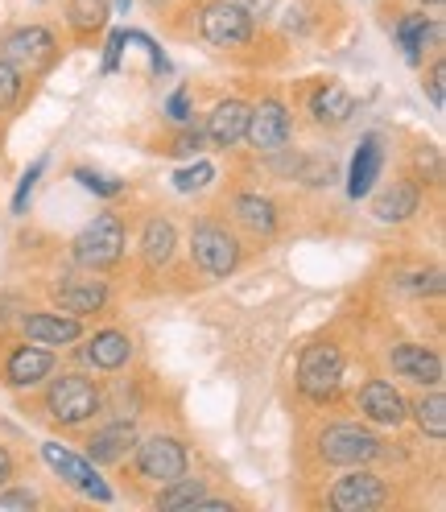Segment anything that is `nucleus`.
<instances>
[{
	"label": "nucleus",
	"instance_id": "1",
	"mask_svg": "<svg viewBox=\"0 0 446 512\" xmlns=\"http://www.w3.org/2000/svg\"><path fill=\"white\" fill-rule=\"evenodd\" d=\"M108 409V393L104 384L95 380V372H50V380L42 384V397H38V413L62 434H79L87 430L100 413Z\"/></svg>",
	"mask_w": 446,
	"mask_h": 512
},
{
	"label": "nucleus",
	"instance_id": "2",
	"mask_svg": "<svg viewBox=\"0 0 446 512\" xmlns=\"http://www.w3.org/2000/svg\"><path fill=\"white\" fill-rule=\"evenodd\" d=\"M186 256L207 281H228L232 273H240L244 265V236L232 228L228 219L219 215H199L190 223V240H186Z\"/></svg>",
	"mask_w": 446,
	"mask_h": 512
},
{
	"label": "nucleus",
	"instance_id": "3",
	"mask_svg": "<svg viewBox=\"0 0 446 512\" xmlns=\"http://www.w3.org/2000/svg\"><path fill=\"white\" fill-rule=\"evenodd\" d=\"M129 256V223L120 211H100L71 240V265L87 273H116Z\"/></svg>",
	"mask_w": 446,
	"mask_h": 512
},
{
	"label": "nucleus",
	"instance_id": "4",
	"mask_svg": "<svg viewBox=\"0 0 446 512\" xmlns=\"http://www.w3.org/2000/svg\"><path fill=\"white\" fill-rule=\"evenodd\" d=\"M385 438L368 422H327L314 434V455L327 467H372L385 459Z\"/></svg>",
	"mask_w": 446,
	"mask_h": 512
},
{
	"label": "nucleus",
	"instance_id": "5",
	"mask_svg": "<svg viewBox=\"0 0 446 512\" xmlns=\"http://www.w3.org/2000/svg\"><path fill=\"white\" fill-rule=\"evenodd\" d=\"M343 376H347V356H343V347L335 339H314V343L302 347L294 384L310 405H318V409L335 405L339 393H343Z\"/></svg>",
	"mask_w": 446,
	"mask_h": 512
},
{
	"label": "nucleus",
	"instance_id": "6",
	"mask_svg": "<svg viewBox=\"0 0 446 512\" xmlns=\"http://www.w3.org/2000/svg\"><path fill=\"white\" fill-rule=\"evenodd\" d=\"M0 58L13 62V67L34 83L42 75H50L62 58V38L46 21H25V25H13L0 34Z\"/></svg>",
	"mask_w": 446,
	"mask_h": 512
},
{
	"label": "nucleus",
	"instance_id": "7",
	"mask_svg": "<svg viewBox=\"0 0 446 512\" xmlns=\"http://www.w3.org/2000/svg\"><path fill=\"white\" fill-rule=\"evenodd\" d=\"M133 471V479L141 488H166L174 484L178 475L190 471V442L178 438V434H149V438H137L129 463H124Z\"/></svg>",
	"mask_w": 446,
	"mask_h": 512
},
{
	"label": "nucleus",
	"instance_id": "8",
	"mask_svg": "<svg viewBox=\"0 0 446 512\" xmlns=\"http://www.w3.org/2000/svg\"><path fill=\"white\" fill-rule=\"evenodd\" d=\"M58 368V347L34 339H0V384L9 393H34Z\"/></svg>",
	"mask_w": 446,
	"mask_h": 512
},
{
	"label": "nucleus",
	"instance_id": "9",
	"mask_svg": "<svg viewBox=\"0 0 446 512\" xmlns=\"http://www.w3.org/2000/svg\"><path fill=\"white\" fill-rule=\"evenodd\" d=\"M298 133L294 124V108L281 100L277 91H265L257 104H248V133H244V145L257 153V157H277L290 149Z\"/></svg>",
	"mask_w": 446,
	"mask_h": 512
},
{
	"label": "nucleus",
	"instance_id": "10",
	"mask_svg": "<svg viewBox=\"0 0 446 512\" xmlns=\"http://www.w3.org/2000/svg\"><path fill=\"white\" fill-rule=\"evenodd\" d=\"M190 17H195V38L207 42L211 50H244L257 42V29L252 25L232 0H199L195 9H190Z\"/></svg>",
	"mask_w": 446,
	"mask_h": 512
},
{
	"label": "nucleus",
	"instance_id": "11",
	"mask_svg": "<svg viewBox=\"0 0 446 512\" xmlns=\"http://www.w3.org/2000/svg\"><path fill=\"white\" fill-rule=\"evenodd\" d=\"M42 459H46V467L67 484L79 500H95V504H112V484L100 475V467H95L87 455H79V451H71V446H62L58 438H50V442H42Z\"/></svg>",
	"mask_w": 446,
	"mask_h": 512
},
{
	"label": "nucleus",
	"instance_id": "12",
	"mask_svg": "<svg viewBox=\"0 0 446 512\" xmlns=\"http://www.w3.org/2000/svg\"><path fill=\"white\" fill-rule=\"evenodd\" d=\"M46 294H50V306L79 314V318H91V314H104L112 306V281H108V273L75 269V273L54 277L46 285Z\"/></svg>",
	"mask_w": 446,
	"mask_h": 512
},
{
	"label": "nucleus",
	"instance_id": "13",
	"mask_svg": "<svg viewBox=\"0 0 446 512\" xmlns=\"http://www.w3.org/2000/svg\"><path fill=\"white\" fill-rule=\"evenodd\" d=\"M393 500L389 479L372 467H343V475L327 488V504L335 512H376Z\"/></svg>",
	"mask_w": 446,
	"mask_h": 512
},
{
	"label": "nucleus",
	"instance_id": "14",
	"mask_svg": "<svg viewBox=\"0 0 446 512\" xmlns=\"http://www.w3.org/2000/svg\"><path fill=\"white\" fill-rule=\"evenodd\" d=\"M75 360L95 372V376H116L137 360V339L124 331V327H100V331H87L75 347Z\"/></svg>",
	"mask_w": 446,
	"mask_h": 512
},
{
	"label": "nucleus",
	"instance_id": "15",
	"mask_svg": "<svg viewBox=\"0 0 446 512\" xmlns=\"http://www.w3.org/2000/svg\"><path fill=\"white\" fill-rule=\"evenodd\" d=\"M228 223L240 236L269 244L281 232V207H277L273 195H265V190L244 186V190H236V195L228 199Z\"/></svg>",
	"mask_w": 446,
	"mask_h": 512
},
{
	"label": "nucleus",
	"instance_id": "16",
	"mask_svg": "<svg viewBox=\"0 0 446 512\" xmlns=\"http://www.w3.org/2000/svg\"><path fill=\"white\" fill-rule=\"evenodd\" d=\"M356 413L376 430H401L409 422V401L389 376H368L356 393Z\"/></svg>",
	"mask_w": 446,
	"mask_h": 512
},
{
	"label": "nucleus",
	"instance_id": "17",
	"mask_svg": "<svg viewBox=\"0 0 446 512\" xmlns=\"http://www.w3.org/2000/svg\"><path fill=\"white\" fill-rule=\"evenodd\" d=\"M385 360H389L397 380H409V384H418V389H442V380H446L442 351L430 347V343H418V339L393 343Z\"/></svg>",
	"mask_w": 446,
	"mask_h": 512
},
{
	"label": "nucleus",
	"instance_id": "18",
	"mask_svg": "<svg viewBox=\"0 0 446 512\" xmlns=\"http://www.w3.org/2000/svg\"><path fill=\"white\" fill-rule=\"evenodd\" d=\"M17 335L46 343V347H75L87 335V318L67 314L58 306H42V310H21L17 314Z\"/></svg>",
	"mask_w": 446,
	"mask_h": 512
},
{
	"label": "nucleus",
	"instance_id": "19",
	"mask_svg": "<svg viewBox=\"0 0 446 512\" xmlns=\"http://www.w3.org/2000/svg\"><path fill=\"white\" fill-rule=\"evenodd\" d=\"M178 256V223L166 211H149L137 232V261L145 273H166Z\"/></svg>",
	"mask_w": 446,
	"mask_h": 512
},
{
	"label": "nucleus",
	"instance_id": "20",
	"mask_svg": "<svg viewBox=\"0 0 446 512\" xmlns=\"http://www.w3.org/2000/svg\"><path fill=\"white\" fill-rule=\"evenodd\" d=\"M137 438H141V430H137L133 418H108V422H100L87 434L83 455L95 467H124V463H129V455H133Z\"/></svg>",
	"mask_w": 446,
	"mask_h": 512
},
{
	"label": "nucleus",
	"instance_id": "21",
	"mask_svg": "<svg viewBox=\"0 0 446 512\" xmlns=\"http://www.w3.org/2000/svg\"><path fill=\"white\" fill-rule=\"evenodd\" d=\"M422 203H426V182L413 178V174H401L385 190H376L372 195V215L380 223H409L413 215L422 211Z\"/></svg>",
	"mask_w": 446,
	"mask_h": 512
},
{
	"label": "nucleus",
	"instance_id": "22",
	"mask_svg": "<svg viewBox=\"0 0 446 512\" xmlns=\"http://www.w3.org/2000/svg\"><path fill=\"white\" fill-rule=\"evenodd\" d=\"M393 38L405 54L409 67H422L426 62V50L430 46H442V25L434 17H426V9H409L393 21Z\"/></svg>",
	"mask_w": 446,
	"mask_h": 512
},
{
	"label": "nucleus",
	"instance_id": "23",
	"mask_svg": "<svg viewBox=\"0 0 446 512\" xmlns=\"http://www.w3.org/2000/svg\"><path fill=\"white\" fill-rule=\"evenodd\" d=\"M112 0H62V25L75 46H95V38L108 34Z\"/></svg>",
	"mask_w": 446,
	"mask_h": 512
},
{
	"label": "nucleus",
	"instance_id": "24",
	"mask_svg": "<svg viewBox=\"0 0 446 512\" xmlns=\"http://www.w3.org/2000/svg\"><path fill=\"white\" fill-rule=\"evenodd\" d=\"M244 133H248V100H240V95H228V100H219L207 112L203 137L215 149H240L244 145Z\"/></svg>",
	"mask_w": 446,
	"mask_h": 512
},
{
	"label": "nucleus",
	"instance_id": "25",
	"mask_svg": "<svg viewBox=\"0 0 446 512\" xmlns=\"http://www.w3.org/2000/svg\"><path fill=\"white\" fill-rule=\"evenodd\" d=\"M306 112L318 128H339V124H347L356 116V95L347 91L339 79H327L306 95Z\"/></svg>",
	"mask_w": 446,
	"mask_h": 512
},
{
	"label": "nucleus",
	"instance_id": "26",
	"mask_svg": "<svg viewBox=\"0 0 446 512\" xmlns=\"http://www.w3.org/2000/svg\"><path fill=\"white\" fill-rule=\"evenodd\" d=\"M380 170H385V141L376 133H368L360 145H356V157H352V170H347V195L352 199H368L376 182H380Z\"/></svg>",
	"mask_w": 446,
	"mask_h": 512
},
{
	"label": "nucleus",
	"instance_id": "27",
	"mask_svg": "<svg viewBox=\"0 0 446 512\" xmlns=\"http://www.w3.org/2000/svg\"><path fill=\"white\" fill-rule=\"evenodd\" d=\"M409 422L422 430V438L442 442L446 438V397L442 389H422V397L409 401Z\"/></svg>",
	"mask_w": 446,
	"mask_h": 512
},
{
	"label": "nucleus",
	"instance_id": "28",
	"mask_svg": "<svg viewBox=\"0 0 446 512\" xmlns=\"http://www.w3.org/2000/svg\"><path fill=\"white\" fill-rule=\"evenodd\" d=\"M211 492V479H203V475H178L174 484H166V488H157L153 492V508H162V512H186L190 504H195L199 496H207Z\"/></svg>",
	"mask_w": 446,
	"mask_h": 512
},
{
	"label": "nucleus",
	"instance_id": "29",
	"mask_svg": "<svg viewBox=\"0 0 446 512\" xmlns=\"http://www.w3.org/2000/svg\"><path fill=\"white\" fill-rule=\"evenodd\" d=\"M203 145H207V137H203V128H195V124H174V133L162 141V149L157 153H166V157H178V162H195V157L203 153Z\"/></svg>",
	"mask_w": 446,
	"mask_h": 512
},
{
	"label": "nucleus",
	"instance_id": "30",
	"mask_svg": "<svg viewBox=\"0 0 446 512\" xmlns=\"http://www.w3.org/2000/svg\"><path fill=\"white\" fill-rule=\"evenodd\" d=\"M25 95H29V79L13 67V62L0 58V120L13 116L25 104Z\"/></svg>",
	"mask_w": 446,
	"mask_h": 512
},
{
	"label": "nucleus",
	"instance_id": "31",
	"mask_svg": "<svg viewBox=\"0 0 446 512\" xmlns=\"http://www.w3.org/2000/svg\"><path fill=\"white\" fill-rule=\"evenodd\" d=\"M71 178H75L83 190H91V195H100V199H120L124 190H129V182H124V178H112V174H100V170H87V166H75Z\"/></svg>",
	"mask_w": 446,
	"mask_h": 512
},
{
	"label": "nucleus",
	"instance_id": "32",
	"mask_svg": "<svg viewBox=\"0 0 446 512\" xmlns=\"http://www.w3.org/2000/svg\"><path fill=\"white\" fill-rule=\"evenodd\" d=\"M42 174H46V157H38V162L21 174V182H17V195H13V215H17V219H25V215H29V203H34V195H38V182H42Z\"/></svg>",
	"mask_w": 446,
	"mask_h": 512
},
{
	"label": "nucleus",
	"instance_id": "33",
	"mask_svg": "<svg viewBox=\"0 0 446 512\" xmlns=\"http://www.w3.org/2000/svg\"><path fill=\"white\" fill-rule=\"evenodd\" d=\"M215 182V166L211 162H195V166H186L174 174V190L178 195H199V190H207Z\"/></svg>",
	"mask_w": 446,
	"mask_h": 512
},
{
	"label": "nucleus",
	"instance_id": "34",
	"mask_svg": "<svg viewBox=\"0 0 446 512\" xmlns=\"http://www.w3.org/2000/svg\"><path fill=\"white\" fill-rule=\"evenodd\" d=\"M422 87H426V95H430V104L442 112V108H446V58H442V54H434V62L426 67Z\"/></svg>",
	"mask_w": 446,
	"mask_h": 512
},
{
	"label": "nucleus",
	"instance_id": "35",
	"mask_svg": "<svg viewBox=\"0 0 446 512\" xmlns=\"http://www.w3.org/2000/svg\"><path fill=\"white\" fill-rule=\"evenodd\" d=\"M232 5H236V9H240L248 21H252V25H269L281 0H232Z\"/></svg>",
	"mask_w": 446,
	"mask_h": 512
},
{
	"label": "nucleus",
	"instance_id": "36",
	"mask_svg": "<svg viewBox=\"0 0 446 512\" xmlns=\"http://www.w3.org/2000/svg\"><path fill=\"white\" fill-rule=\"evenodd\" d=\"M190 116H195V104H190V87H178L170 100H166V120L170 124H190Z\"/></svg>",
	"mask_w": 446,
	"mask_h": 512
},
{
	"label": "nucleus",
	"instance_id": "37",
	"mask_svg": "<svg viewBox=\"0 0 446 512\" xmlns=\"http://www.w3.org/2000/svg\"><path fill=\"white\" fill-rule=\"evenodd\" d=\"M124 46H129V38H124V29H112V34H108V46H104V62H100V71H104V75H116V71H120Z\"/></svg>",
	"mask_w": 446,
	"mask_h": 512
},
{
	"label": "nucleus",
	"instance_id": "38",
	"mask_svg": "<svg viewBox=\"0 0 446 512\" xmlns=\"http://www.w3.org/2000/svg\"><path fill=\"white\" fill-rule=\"evenodd\" d=\"M42 500L29 492V488H17V484H5L0 488V508H38Z\"/></svg>",
	"mask_w": 446,
	"mask_h": 512
},
{
	"label": "nucleus",
	"instance_id": "39",
	"mask_svg": "<svg viewBox=\"0 0 446 512\" xmlns=\"http://www.w3.org/2000/svg\"><path fill=\"white\" fill-rule=\"evenodd\" d=\"M405 290H413V294H442V273H438V269L413 273V277L405 281Z\"/></svg>",
	"mask_w": 446,
	"mask_h": 512
},
{
	"label": "nucleus",
	"instance_id": "40",
	"mask_svg": "<svg viewBox=\"0 0 446 512\" xmlns=\"http://www.w3.org/2000/svg\"><path fill=\"white\" fill-rule=\"evenodd\" d=\"M13 479H17V455L9 442H0V488L13 484Z\"/></svg>",
	"mask_w": 446,
	"mask_h": 512
},
{
	"label": "nucleus",
	"instance_id": "41",
	"mask_svg": "<svg viewBox=\"0 0 446 512\" xmlns=\"http://www.w3.org/2000/svg\"><path fill=\"white\" fill-rule=\"evenodd\" d=\"M112 9H116V13H129V9H133V0H112Z\"/></svg>",
	"mask_w": 446,
	"mask_h": 512
},
{
	"label": "nucleus",
	"instance_id": "42",
	"mask_svg": "<svg viewBox=\"0 0 446 512\" xmlns=\"http://www.w3.org/2000/svg\"><path fill=\"white\" fill-rule=\"evenodd\" d=\"M446 0H418V9H442Z\"/></svg>",
	"mask_w": 446,
	"mask_h": 512
},
{
	"label": "nucleus",
	"instance_id": "43",
	"mask_svg": "<svg viewBox=\"0 0 446 512\" xmlns=\"http://www.w3.org/2000/svg\"><path fill=\"white\" fill-rule=\"evenodd\" d=\"M0 145H5V133H0Z\"/></svg>",
	"mask_w": 446,
	"mask_h": 512
}]
</instances>
